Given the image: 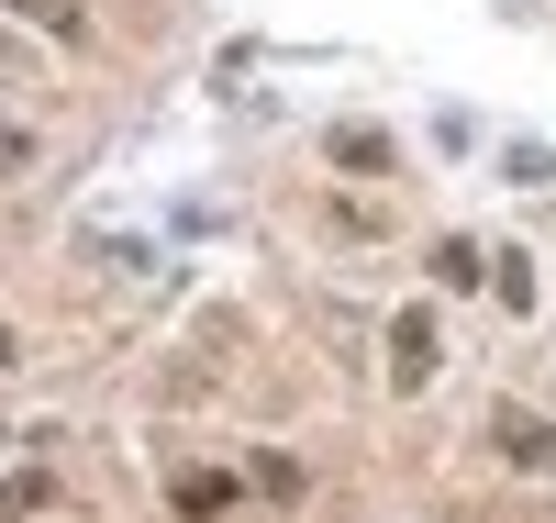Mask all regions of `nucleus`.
<instances>
[{
	"mask_svg": "<svg viewBox=\"0 0 556 523\" xmlns=\"http://www.w3.org/2000/svg\"><path fill=\"white\" fill-rule=\"evenodd\" d=\"M390 378H401V390H424V378H434V312H401V323H390Z\"/></svg>",
	"mask_w": 556,
	"mask_h": 523,
	"instance_id": "obj_2",
	"label": "nucleus"
},
{
	"mask_svg": "<svg viewBox=\"0 0 556 523\" xmlns=\"http://www.w3.org/2000/svg\"><path fill=\"white\" fill-rule=\"evenodd\" d=\"M235 501V480H223V468H190V480H178V512H223Z\"/></svg>",
	"mask_w": 556,
	"mask_h": 523,
	"instance_id": "obj_5",
	"label": "nucleus"
},
{
	"mask_svg": "<svg viewBox=\"0 0 556 523\" xmlns=\"http://www.w3.org/2000/svg\"><path fill=\"white\" fill-rule=\"evenodd\" d=\"M12 357H23V346H12V335H0V368H12Z\"/></svg>",
	"mask_w": 556,
	"mask_h": 523,
	"instance_id": "obj_10",
	"label": "nucleus"
},
{
	"mask_svg": "<svg viewBox=\"0 0 556 523\" xmlns=\"http://www.w3.org/2000/svg\"><path fill=\"white\" fill-rule=\"evenodd\" d=\"M490 446L513 457V468H534V480H556V423H545V412H513V401H501V412H490Z\"/></svg>",
	"mask_w": 556,
	"mask_h": 523,
	"instance_id": "obj_1",
	"label": "nucleus"
},
{
	"mask_svg": "<svg viewBox=\"0 0 556 523\" xmlns=\"http://www.w3.org/2000/svg\"><path fill=\"white\" fill-rule=\"evenodd\" d=\"M0 446H12V435H0Z\"/></svg>",
	"mask_w": 556,
	"mask_h": 523,
	"instance_id": "obj_11",
	"label": "nucleus"
},
{
	"mask_svg": "<svg viewBox=\"0 0 556 523\" xmlns=\"http://www.w3.org/2000/svg\"><path fill=\"white\" fill-rule=\"evenodd\" d=\"M334 167L379 178V167H390V134H379V123H334Z\"/></svg>",
	"mask_w": 556,
	"mask_h": 523,
	"instance_id": "obj_3",
	"label": "nucleus"
},
{
	"mask_svg": "<svg viewBox=\"0 0 556 523\" xmlns=\"http://www.w3.org/2000/svg\"><path fill=\"white\" fill-rule=\"evenodd\" d=\"M434 278H445V290H479V278H490V257L468 246V234H445V246H434Z\"/></svg>",
	"mask_w": 556,
	"mask_h": 523,
	"instance_id": "obj_4",
	"label": "nucleus"
},
{
	"mask_svg": "<svg viewBox=\"0 0 556 523\" xmlns=\"http://www.w3.org/2000/svg\"><path fill=\"white\" fill-rule=\"evenodd\" d=\"M23 23H45V34H78V0H12Z\"/></svg>",
	"mask_w": 556,
	"mask_h": 523,
	"instance_id": "obj_9",
	"label": "nucleus"
},
{
	"mask_svg": "<svg viewBox=\"0 0 556 523\" xmlns=\"http://www.w3.org/2000/svg\"><path fill=\"white\" fill-rule=\"evenodd\" d=\"M45 501H56V490H45L34 468H23V480H0V523H23V512H45Z\"/></svg>",
	"mask_w": 556,
	"mask_h": 523,
	"instance_id": "obj_6",
	"label": "nucleus"
},
{
	"mask_svg": "<svg viewBox=\"0 0 556 523\" xmlns=\"http://www.w3.org/2000/svg\"><path fill=\"white\" fill-rule=\"evenodd\" d=\"M501 267V301H513V312H534V257H490Z\"/></svg>",
	"mask_w": 556,
	"mask_h": 523,
	"instance_id": "obj_8",
	"label": "nucleus"
},
{
	"mask_svg": "<svg viewBox=\"0 0 556 523\" xmlns=\"http://www.w3.org/2000/svg\"><path fill=\"white\" fill-rule=\"evenodd\" d=\"M501 178H513V189H545V178H556V157H545V146H513V157H501Z\"/></svg>",
	"mask_w": 556,
	"mask_h": 523,
	"instance_id": "obj_7",
	"label": "nucleus"
}]
</instances>
